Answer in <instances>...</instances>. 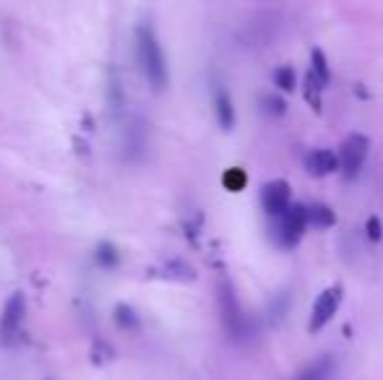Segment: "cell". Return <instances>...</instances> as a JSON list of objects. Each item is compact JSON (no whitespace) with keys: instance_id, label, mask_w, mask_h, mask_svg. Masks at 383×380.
<instances>
[{"instance_id":"cell-1","label":"cell","mask_w":383,"mask_h":380,"mask_svg":"<svg viewBox=\"0 0 383 380\" xmlns=\"http://www.w3.org/2000/svg\"><path fill=\"white\" fill-rule=\"evenodd\" d=\"M136 58L149 86L154 91H165V86H167V63H165V52L159 47V40L154 29H151V24H141L136 29Z\"/></svg>"},{"instance_id":"cell-2","label":"cell","mask_w":383,"mask_h":380,"mask_svg":"<svg viewBox=\"0 0 383 380\" xmlns=\"http://www.w3.org/2000/svg\"><path fill=\"white\" fill-rule=\"evenodd\" d=\"M279 31H282L279 13L264 10V13H255L253 19L240 29V42H243L246 47H250V50H255V47H269V45L279 37Z\"/></svg>"},{"instance_id":"cell-3","label":"cell","mask_w":383,"mask_h":380,"mask_svg":"<svg viewBox=\"0 0 383 380\" xmlns=\"http://www.w3.org/2000/svg\"><path fill=\"white\" fill-rule=\"evenodd\" d=\"M305 230H308V206L292 203L282 216H276L274 237L279 242V248L290 251V248H297V242L303 240Z\"/></svg>"},{"instance_id":"cell-4","label":"cell","mask_w":383,"mask_h":380,"mask_svg":"<svg viewBox=\"0 0 383 380\" xmlns=\"http://www.w3.org/2000/svg\"><path fill=\"white\" fill-rule=\"evenodd\" d=\"M368 151H370V141L363 133H350L347 138L342 141L339 146V154H336V161H339V170L347 180H354L360 177V172L365 167V159H368Z\"/></svg>"},{"instance_id":"cell-5","label":"cell","mask_w":383,"mask_h":380,"mask_svg":"<svg viewBox=\"0 0 383 380\" xmlns=\"http://www.w3.org/2000/svg\"><path fill=\"white\" fill-rule=\"evenodd\" d=\"M219 312H222V323H225L227 333L232 339H243L248 336V318L240 302H237V294L232 290V284L227 279L219 281Z\"/></svg>"},{"instance_id":"cell-6","label":"cell","mask_w":383,"mask_h":380,"mask_svg":"<svg viewBox=\"0 0 383 380\" xmlns=\"http://www.w3.org/2000/svg\"><path fill=\"white\" fill-rule=\"evenodd\" d=\"M149 149V128L141 118H126L120 125V154L126 161H141Z\"/></svg>"},{"instance_id":"cell-7","label":"cell","mask_w":383,"mask_h":380,"mask_svg":"<svg viewBox=\"0 0 383 380\" xmlns=\"http://www.w3.org/2000/svg\"><path fill=\"white\" fill-rule=\"evenodd\" d=\"M342 300H344V290L339 287V284H334V287H329V290L321 292V294H318V300H315V305H313V312H310L308 331H310V333L324 331L326 323H331V318L336 315Z\"/></svg>"},{"instance_id":"cell-8","label":"cell","mask_w":383,"mask_h":380,"mask_svg":"<svg viewBox=\"0 0 383 380\" xmlns=\"http://www.w3.org/2000/svg\"><path fill=\"white\" fill-rule=\"evenodd\" d=\"M24 312H27L24 294H10L3 312H0V344H6V347L13 344V339L21 331V323H24Z\"/></svg>"},{"instance_id":"cell-9","label":"cell","mask_w":383,"mask_h":380,"mask_svg":"<svg viewBox=\"0 0 383 380\" xmlns=\"http://www.w3.org/2000/svg\"><path fill=\"white\" fill-rule=\"evenodd\" d=\"M261 206L269 216H282L292 206V190L287 180H271L261 188Z\"/></svg>"},{"instance_id":"cell-10","label":"cell","mask_w":383,"mask_h":380,"mask_svg":"<svg viewBox=\"0 0 383 380\" xmlns=\"http://www.w3.org/2000/svg\"><path fill=\"white\" fill-rule=\"evenodd\" d=\"M305 170L308 175H313V177H329V175H334L339 170V161H336V154L329 149H310L305 154Z\"/></svg>"},{"instance_id":"cell-11","label":"cell","mask_w":383,"mask_h":380,"mask_svg":"<svg viewBox=\"0 0 383 380\" xmlns=\"http://www.w3.org/2000/svg\"><path fill=\"white\" fill-rule=\"evenodd\" d=\"M214 115L222 130L235 128V104L225 86H214Z\"/></svg>"},{"instance_id":"cell-12","label":"cell","mask_w":383,"mask_h":380,"mask_svg":"<svg viewBox=\"0 0 383 380\" xmlns=\"http://www.w3.org/2000/svg\"><path fill=\"white\" fill-rule=\"evenodd\" d=\"M334 367H336L334 357L326 354V357H321V360L310 362L303 372H297L295 380H329L331 375H334Z\"/></svg>"},{"instance_id":"cell-13","label":"cell","mask_w":383,"mask_h":380,"mask_svg":"<svg viewBox=\"0 0 383 380\" xmlns=\"http://www.w3.org/2000/svg\"><path fill=\"white\" fill-rule=\"evenodd\" d=\"M334 224H336V214L331 206H326V203H310V206H308V227L326 230V227H334Z\"/></svg>"},{"instance_id":"cell-14","label":"cell","mask_w":383,"mask_h":380,"mask_svg":"<svg viewBox=\"0 0 383 380\" xmlns=\"http://www.w3.org/2000/svg\"><path fill=\"white\" fill-rule=\"evenodd\" d=\"M303 97H305V102L310 104V110L313 112L324 110V86L315 81V76L310 70L305 73V79H303Z\"/></svg>"},{"instance_id":"cell-15","label":"cell","mask_w":383,"mask_h":380,"mask_svg":"<svg viewBox=\"0 0 383 380\" xmlns=\"http://www.w3.org/2000/svg\"><path fill=\"white\" fill-rule=\"evenodd\" d=\"M310 73H313L315 81H318L324 89L331 84V68H329V61H326L324 50H318V47H313V52H310Z\"/></svg>"},{"instance_id":"cell-16","label":"cell","mask_w":383,"mask_h":380,"mask_svg":"<svg viewBox=\"0 0 383 380\" xmlns=\"http://www.w3.org/2000/svg\"><path fill=\"white\" fill-rule=\"evenodd\" d=\"M274 86L279 91H285V94H290V91H295L297 86V73L292 65H279V68L274 70Z\"/></svg>"},{"instance_id":"cell-17","label":"cell","mask_w":383,"mask_h":380,"mask_svg":"<svg viewBox=\"0 0 383 380\" xmlns=\"http://www.w3.org/2000/svg\"><path fill=\"white\" fill-rule=\"evenodd\" d=\"M115 323H118L123 331H136L138 328V315L136 310L126 305V302H120L118 308H115Z\"/></svg>"},{"instance_id":"cell-18","label":"cell","mask_w":383,"mask_h":380,"mask_svg":"<svg viewBox=\"0 0 383 380\" xmlns=\"http://www.w3.org/2000/svg\"><path fill=\"white\" fill-rule=\"evenodd\" d=\"M94 258H97L99 266H105V269H115V266L120 263V253L112 242H102V245L97 248V253H94Z\"/></svg>"},{"instance_id":"cell-19","label":"cell","mask_w":383,"mask_h":380,"mask_svg":"<svg viewBox=\"0 0 383 380\" xmlns=\"http://www.w3.org/2000/svg\"><path fill=\"white\" fill-rule=\"evenodd\" d=\"M261 110H264L266 115H271V118H282L287 112L285 97H279V94H264V97H261Z\"/></svg>"},{"instance_id":"cell-20","label":"cell","mask_w":383,"mask_h":380,"mask_svg":"<svg viewBox=\"0 0 383 380\" xmlns=\"http://www.w3.org/2000/svg\"><path fill=\"white\" fill-rule=\"evenodd\" d=\"M222 182H225L227 190H232V193H237V190H243L248 185V175L243 170H237V167H232V170L225 172V177H222Z\"/></svg>"},{"instance_id":"cell-21","label":"cell","mask_w":383,"mask_h":380,"mask_svg":"<svg viewBox=\"0 0 383 380\" xmlns=\"http://www.w3.org/2000/svg\"><path fill=\"white\" fill-rule=\"evenodd\" d=\"M365 235H368V240L370 242L383 240V224L378 216H368V221H365Z\"/></svg>"},{"instance_id":"cell-22","label":"cell","mask_w":383,"mask_h":380,"mask_svg":"<svg viewBox=\"0 0 383 380\" xmlns=\"http://www.w3.org/2000/svg\"><path fill=\"white\" fill-rule=\"evenodd\" d=\"M287 310H290V294H279V297H276V302L274 305H271V320H282L287 315Z\"/></svg>"}]
</instances>
